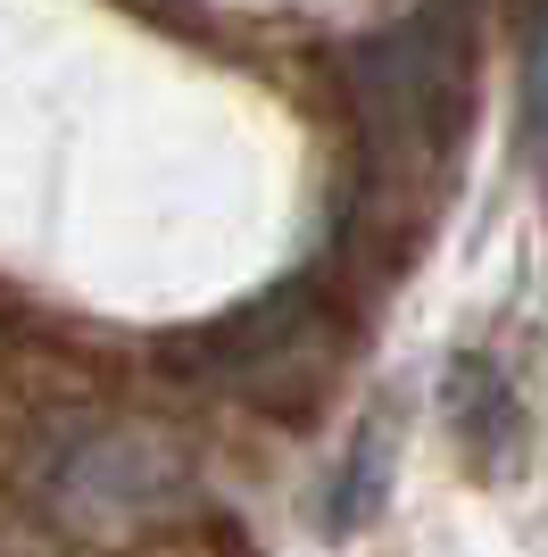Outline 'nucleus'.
I'll use <instances>...</instances> for the list:
<instances>
[{
    "label": "nucleus",
    "instance_id": "obj_1",
    "mask_svg": "<svg viewBox=\"0 0 548 557\" xmlns=\"http://www.w3.org/2000/svg\"><path fill=\"white\" fill-rule=\"evenodd\" d=\"M324 349H333L324 342V292L299 275V283H274L266 300L200 325L191 333V367L216 374L225 392H241L266 417H308L324 399V383H333Z\"/></svg>",
    "mask_w": 548,
    "mask_h": 557
},
{
    "label": "nucleus",
    "instance_id": "obj_2",
    "mask_svg": "<svg viewBox=\"0 0 548 557\" xmlns=\"http://www.w3.org/2000/svg\"><path fill=\"white\" fill-rule=\"evenodd\" d=\"M42 499L59 516H91V524H116V516L134 508H159L166 491H175V458L159 442H134V433H116V424H91L75 433L42 474Z\"/></svg>",
    "mask_w": 548,
    "mask_h": 557
},
{
    "label": "nucleus",
    "instance_id": "obj_3",
    "mask_svg": "<svg viewBox=\"0 0 548 557\" xmlns=\"http://www.w3.org/2000/svg\"><path fill=\"white\" fill-rule=\"evenodd\" d=\"M440 399H449L457 442H474V458H490V442H507V383H499V367L457 358L449 383H440Z\"/></svg>",
    "mask_w": 548,
    "mask_h": 557
},
{
    "label": "nucleus",
    "instance_id": "obj_4",
    "mask_svg": "<svg viewBox=\"0 0 548 557\" xmlns=\"http://www.w3.org/2000/svg\"><path fill=\"white\" fill-rule=\"evenodd\" d=\"M374 499H383V442H374V458H365V442H358V458H349V474H341V499H333V533H358L365 516H374Z\"/></svg>",
    "mask_w": 548,
    "mask_h": 557
}]
</instances>
